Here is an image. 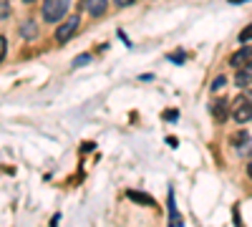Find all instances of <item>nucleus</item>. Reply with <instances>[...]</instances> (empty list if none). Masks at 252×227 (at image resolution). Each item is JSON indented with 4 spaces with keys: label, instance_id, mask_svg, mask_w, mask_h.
<instances>
[{
    "label": "nucleus",
    "instance_id": "dca6fc26",
    "mask_svg": "<svg viewBox=\"0 0 252 227\" xmlns=\"http://www.w3.org/2000/svg\"><path fill=\"white\" fill-rule=\"evenodd\" d=\"M114 3H116L119 8H126V5H131V3H134V0H114Z\"/></svg>",
    "mask_w": 252,
    "mask_h": 227
},
{
    "label": "nucleus",
    "instance_id": "9d476101",
    "mask_svg": "<svg viewBox=\"0 0 252 227\" xmlns=\"http://www.w3.org/2000/svg\"><path fill=\"white\" fill-rule=\"evenodd\" d=\"M240 40H242V43H247V40H252V23H250L247 28H242V33H240Z\"/></svg>",
    "mask_w": 252,
    "mask_h": 227
},
{
    "label": "nucleus",
    "instance_id": "f257e3e1",
    "mask_svg": "<svg viewBox=\"0 0 252 227\" xmlns=\"http://www.w3.org/2000/svg\"><path fill=\"white\" fill-rule=\"evenodd\" d=\"M232 119L237 124H247L252 119V94H240L235 101H232V109H229Z\"/></svg>",
    "mask_w": 252,
    "mask_h": 227
},
{
    "label": "nucleus",
    "instance_id": "7ed1b4c3",
    "mask_svg": "<svg viewBox=\"0 0 252 227\" xmlns=\"http://www.w3.org/2000/svg\"><path fill=\"white\" fill-rule=\"evenodd\" d=\"M78 23H81V18H78V15H71L66 23L56 31V40H58V43H66V40H71L73 33H76V28H78Z\"/></svg>",
    "mask_w": 252,
    "mask_h": 227
},
{
    "label": "nucleus",
    "instance_id": "20e7f679",
    "mask_svg": "<svg viewBox=\"0 0 252 227\" xmlns=\"http://www.w3.org/2000/svg\"><path fill=\"white\" fill-rule=\"evenodd\" d=\"M252 61V48H240L235 56H232V61H229V64H232L235 68H242V66H247Z\"/></svg>",
    "mask_w": 252,
    "mask_h": 227
},
{
    "label": "nucleus",
    "instance_id": "a211bd4d",
    "mask_svg": "<svg viewBox=\"0 0 252 227\" xmlns=\"http://www.w3.org/2000/svg\"><path fill=\"white\" fill-rule=\"evenodd\" d=\"M26 3H31V0H26Z\"/></svg>",
    "mask_w": 252,
    "mask_h": 227
},
{
    "label": "nucleus",
    "instance_id": "39448f33",
    "mask_svg": "<svg viewBox=\"0 0 252 227\" xmlns=\"http://www.w3.org/2000/svg\"><path fill=\"white\" fill-rule=\"evenodd\" d=\"M169 225L172 227H184L179 212H177V199H174V190H169Z\"/></svg>",
    "mask_w": 252,
    "mask_h": 227
},
{
    "label": "nucleus",
    "instance_id": "f3484780",
    "mask_svg": "<svg viewBox=\"0 0 252 227\" xmlns=\"http://www.w3.org/2000/svg\"><path fill=\"white\" fill-rule=\"evenodd\" d=\"M247 174H250V179H252V162H250V167H247Z\"/></svg>",
    "mask_w": 252,
    "mask_h": 227
},
{
    "label": "nucleus",
    "instance_id": "f03ea898",
    "mask_svg": "<svg viewBox=\"0 0 252 227\" xmlns=\"http://www.w3.org/2000/svg\"><path fill=\"white\" fill-rule=\"evenodd\" d=\"M68 13V0H46L43 3V18L48 23H56Z\"/></svg>",
    "mask_w": 252,
    "mask_h": 227
},
{
    "label": "nucleus",
    "instance_id": "4468645a",
    "mask_svg": "<svg viewBox=\"0 0 252 227\" xmlns=\"http://www.w3.org/2000/svg\"><path fill=\"white\" fill-rule=\"evenodd\" d=\"M89 61H91V56H78L73 61V66H83V64H89Z\"/></svg>",
    "mask_w": 252,
    "mask_h": 227
},
{
    "label": "nucleus",
    "instance_id": "9b49d317",
    "mask_svg": "<svg viewBox=\"0 0 252 227\" xmlns=\"http://www.w3.org/2000/svg\"><path fill=\"white\" fill-rule=\"evenodd\" d=\"M8 13H10V3L8 0H0V18H8Z\"/></svg>",
    "mask_w": 252,
    "mask_h": 227
},
{
    "label": "nucleus",
    "instance_id": "1a4fd4ad",
    "mask_svg": "<svg viewBox=\"0 0 252 227\" xmlns=\"http://www.w3.org/2000/svg\"><path fill=\"white\" fill-rule=\"evenodd\" d=\"M212 114H215V119H217V121H224V119H227V114H229V111H227V101H224V98H222V101H217V104H212Z\"/></svg>",
    "mask_w": 252,
    "mask_h": 227
},
{
    "label": "nucleus",
    "instance_id": "2eb2a0df",
    "mask_svg": "<svg viewBox=\"0 0 252 227\" xmlns=\"http://www.w3.org/2000/svg\"><path fill=\"white\" fill-rule=\"evenodd\" d=\"M164 119L166 121H177V111H164Z\"/></svg>",
    "mask_w": 252,
    "mask_h": 227
},
{
    "label": "nucleus",
    "instance_id": "423d86ee",
    "mask_svg": "<svg viewBox=\"0 0 252 227\" xmlns=\"http://www.w3.org/2000/svg\"><path fill=\"white\" fill-rule=\"evenodd\" d=\"M237 71H240V73L235 76V84H237V86H250V84H252V61H250L247 66L237 68Z\"/></svg>",
    "mask_w": 252,
    "mask_h": 227
},
{
    "label": "nucleus",
    "instance_id": "6e6552de",
    "mask_svg": "<svg viewBox=\"0 0 252 227\" xmlns=\"http://www.w3.org/2000/svg\"><path fill=\"white\" fill-rule=\"evenodd\" d=\"M106 3H109V0H89L86 8H89V13H91L94 18H98V15L106 13Z\"/></svg>",
    "mask_w": 252,
    "mask_h": 227
},
{
    "label": "nucleus",
    "instance_id": "ddd939ff",
    "mask_svg": "<svg viewBox=\"0 0 252 227\" xmlns=\"http://www.w3.org/2000/svg\"><path fill=\"white\" fill-rule=\"evenodd\" d=\"M5 53H8V40H5L3 35H0V61L5 58Z\"/></svg>",
    "mask_w": 252,
    "mask_h": 227
},
{
    "label": "nucleus",
    "instance_id": "0eeeda50",
    "mask_svg": "<svg viewBox=\"0 0 252 227\" xmlns=\"http://www.w3.org/2000/svg\"><path fill=\"white\" fill-rule=\"evenodd\" d=\"M126 197H129L131 202H139V204H146V207H157V202L152 197H146L144 192H136V190H129L126 192Z\"/></svg>",
    "mask_w": 252,
    "mask_h": 227
},
{
    "label": "nucleus",
    "instance_id": "f8f14e48",
    "mask_svg": "<svg viewBox=\"0 0 252 227\" xmlns=\"http://www.w3.org/2000/svg\"><path fill=\"white\" fill-rule=\"evenodd\" d=\"M23 35H26V38H33V35H35V23H26V26H23Z\"/></svg>",
    "mask_w": 252,
    "mask_h": 227
}]
</instances>
